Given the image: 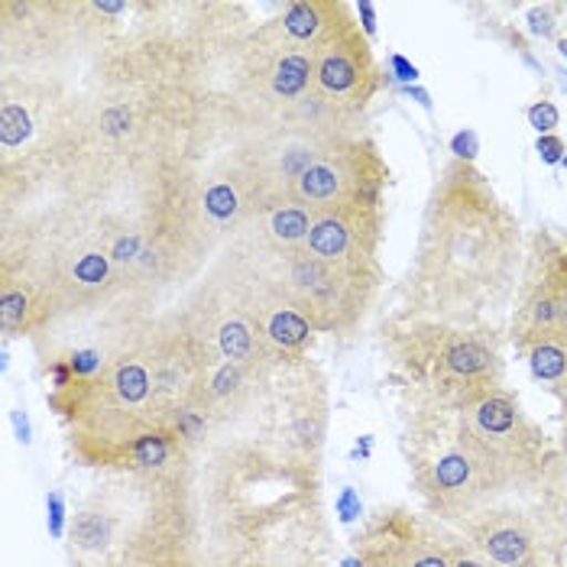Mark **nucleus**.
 Here are the masks:
<instances>
[{
  "instance_id": "nucleus-1",
  "label": "nucleus",
  "mask_w": 567,
  "mask_h": 567,
  "mask_svg": "<svg viewBox=\"0 0 567 567\" xmlns=\"http://www.w3.org/2000/svg\"><path fill=\"white\" fill-rule=\"evenodd\" d=\"M523 260V220L477 163L451 156L432 175L393 315L499 324L516 299Z\"/></svg>"
},
{
  "instance_id": "nucleus-2",
  "label": "nucleus",
  "mask_w": 567,
  "mask_h": 567,
  "mask_svg": "<svg viewBox=\"0 0 567 567\" xmlns=\"http://www.w3.org/2000/svg\"><path fill=\"white\" fill-rule=\"evenodd\" d=\"M205 454V451H202ZM205 555L215 567H328L321 464L260 435L220 441L195 471Z\"/></svg>"
},
{
  "instance_id": "nucleus-3",
  "label": "nucleus",
  "mask_w": 567,
  "mask_h": 567,
  "mask_svg": "<svg viewBox=\"0 0 567 567\" xmlns=\"http://www.w3.org/2000/svg\"><path fill=\"white\" fill-rule=\"evenodd\" d=\"M195 464L101 471L69 516L72 567H208Z\"/></svg>"
},
{
  "instance_id": "nucleus-4",
  "label": "nucleus",
  "mask_w": 567,
  "mask_h": 567,
  "mask_svg": "<svg viewBox=\"0 0 567 567\" xmlns=\"http://www.w3.org/2000/svg\"><path fill=\"white\" fill-rule=\"evenodd\" d=\"M399 393V451L409 467V483L422 513L451 528L471 523L486 509L535 496L567 461L561 457L542 477H525L483 447L457 405L415 390Z\"/></svg>"
},
{
  "instance_id": "nucleus-5",
  "label": "nucleus",
  "mask_w": 567,
  "mask_h": 567,
  "mask_svg": "<svg viewBox=\"0 0 567 567\" xmlns=\"http://www.w3.org/2000/svg\"><path fill=\"white\" fill-rule=\"evenodd\" d=\"M150 328L121 350L97 377L45 393L49 412L65 425L69 451L94 471H124L140 437L166 425L150 370Z\"/></svg>"
},
{
  "instance_id": "nucleus-6",
  "label": "nucleus",
  "mask_w": 567,
  "mask_h": 567,
  "mask_svg": "<svg viewBox=\"0 0 567 567\" xmlns=\"http://www.w3.org/2000/svg\"><path fill=\"white\" fill-rule=\"evenodd\" d=\"M380 348L399 390L429 393L461 405L506 386V331L499 324H447L390 315Z\"/></svg>"
},
{
  "instance_id": "nucleus-7",
  "label": "nucleus",
  "mask_w": 567,
  "mask_h": 567,
  "mask_svg": "<svg viewBox=\"0 0 567 567\" xmlns=\"http://www.w3.org/2000/svg\"><path fill=\"white\" fill-rule=\"evenodd\" d=\"M244 254H250L254 260L266 266V272L289 292V299L306 315L315 334H328L338 341H353L363 331L370 311L377 308L380 292H383L311 257L306 247L286 250V254H257V250H244Z\"/></svg>"
},
{
  "instance_id": "nucleus-8",
  "label": "nucleus",
  "mask_w": 567,
  "mask_h": 567,
  "mask_svg": "<svg viewBox=\"0 0 567 567\" xmlns=\"http://www.w3.org/2000/svg\"><path fill=\"white\" fill-rule=\"evenodd\" d=\"M390 182L393 173L380 143L370 133H350L321 146L289 198L302 202L315 215L338 208H386Z\"/></svg>"
},
{
  "instance_id": "nucleus-9",
  "label": "nucleus",
  "mask_w": 567,
  "mask_h": 567,
  "mask_svg": "<svg viewBox=\"0 0 567 567\" xmlns=\"http://www.w3.org/2000/svg\"><path fill=\"white\" fill-rule=\"evenodd\" d=\"M467 551L461 532L405 503L373 509L350 535V555L363 567H457Z\"/></svg>"
},
{
  "instance_id": "nucleus-10",
  "label": "nucleus",
  "mask_w": 567,
  "mask_h": 567,
  "mask_svg": "<svg viewBox=\"0 0 567 567\" xmlns=\"http://www.w3.org/2000/svg\"><path fill=\"white\" fill-rule=\"evenodd\" d=\"M254 405L262 412L260 432L254 435L272 441L299 461L321 464L331 405L324 377L311 360L269 373Z\"/></svg>"
},
{
  "instance_id": "nucleus-11",
  "label": "nucleus",
  "mask_w": 567,
  "mask_h": 567,
  "mask_svg": "<svg viewBox=\"0 0 567 567\" xmlns=\"http://www.w3.org/2000/svg\"><path fill=\"white\" fill-rule=\"evenodd\" d=\"M383 82V65L353 10L324 43L315 45V91L328 104H334L348 121L363 127L367 111Z\"/></svg>"
},
{
  "instance_id": "nucleus-12",
  "label": "nucleus",
  "mask_w": 567,
  "mask_h": 567,
  "mask_svg": "<svg viewBox=\"0 0 567 567\" xmlns=\"http://www.w3.org/2000/svg\"><path fill=\"white\" fill-rule=\"evenodd\" d=\"M383 244H386V208H338L315 215L306 250L334 266L357 282L383 289Z\"/></svg>"
},
{
  "instance_id": "nucleus-13",
  "label": "nucleus",
  "mask_w": 567,
  "mask_h": 567,
  "mask_svg": "<svg viewBox=\"0 0 567 567\" xmlns=\"http://www.w3.org/2000/svg\"><path fill=\"white\" fill-rule=\"evenodd\" d=\"M234 257L240 260L247 279H250L257 321H260L262 341L272 353V360L279 367H292V363L308 360V350L315 344V328L308 324L306 315L289 299V292L266 272L262 262H257L244 250H234Z\"/></svg>"
},
{
  "instance_id": "nucleus-14",
  "label": "nucleus",
  "mask_w": 567,
  "mask_h": 567,
  "mask_svg": "<svg viewBox=\"0 0 567 567\" xmlns=\"http://www.w3.org/2000/svg\"><path fill=\"white\" fill-rule=\"evenodd\" d=\"M59 328V308L40 279H33L23 266L0 260V334L10 341H43Z\"/></svg>"
},
{
  "instance_id": "nucleus-15",
  "label": "nucleus",
  "mask_w": 567,
  "mask_h": 567,
  "mask_svg": "<svg viewBox=\"0 0 567 567\" xmlns=\"http://www.w3.org/2000/svg\"><path fill=\"white\" fill-rule=\"evenodd\" d=\"M350 13L353 7L344 0H289L272 20L289 40L315 49L318 43H324Z\"/></svg>"
},
{
  "instance_id": "nucleus-16",
  "label": "nucleus",
  "mask_w": 567,
  "mask_h": 567,
  "mask_svg": "<svg viewBox=\"0 0 567 567\" xmlns=\"http://www.w3.org/2000/svg\"><path fill=\"white\" fill-rule=\"evenodd\" d=\"M565 244H567V227H565ZM532 380L558 402V419H561V451L567 457V324L551 334L548 341L535 344L523 357Z\"/></svg>"
},
{
  "instance_id": "nucleus-17",
  "label": "nucleus",
  "mask_w": 567,
  "mask_h": 567,
  "mask_svg": "<svg viewBox=\"0 0 567 567\" xmlns=\"http://www.w3.org/2000/svg\"><path fill=\"white\" fill-rule=\"evenodd\" d=\"M565 13L567 3H535V7H528V33L558 43V27H561Z\"/></svg>"
},
{
  "instance_id": "nucleus-18",
  "label": "nucleus",
  "mask_w": 567,
  "mask_h": 567,
  "mask_svg": "<svg viewBox=\"0 0 567 567\" xmlns=\"http://www.w3.org/2000/svg\"><path fill=\"white\" fill-rule=\"evenodd\" d=\"M528 124L538 131V136H545V133H555V127L561 124V114L551 101H535L528 107Z\"/></svg>"
},
{
  "instance_id": "nucleus-19",
  "label": "nucleus",
  "mask_w": 567,
  "mask_h": 567,
  "mask_svg": "<svg viewBox=\"0 0 567 567\" xmlns=\"http://www.w3.org/2000/svg\"><path fill=\"white\" fill-rule=\"evenodd\" d=\"M535 153H538V159H542V163L558 166V163H565L567 143L558 136V133H545V136H538V143H535Z\"/></svg>"
},
{
  "instance_id": "nucleus-20",
  "label": "nucleus",
  "mask_w": 567,
  "mask_h": 567,
  "mask_svg": "<svg viewBox=\"0 0 567 567\" xmlns=\"http://www.w3.org/2000/svg\"><path fill=\"white\" fill-rule=\"evenodd\" d=\"M49 532H52V538H65V532H69L65 499H62V493H59V489H52V493H49Z\"/></svg>"
},
{
  "instance_id": "nucleus-21",
  "label": "nucleus",
  "mask_w": 567,
  "mask_h": 567,
  "mask_svg": "<svg viewBox=\"0 0 567 567\" xmlns=\"http://www.w3.org/2000/svg\"><path fill=\"white\" fill-rule=\"evenodd\" d=\"M338 516H341L344 523H353L357 516H363L360 499H357V493H353V489H344V493L338 496Z\"/></svg>"
},
{
  "instance_id": "nucleus-22",
  "label": "nucleus",
  "mask_w": 567,
  "mask_h": 567,
  "mask_svg": "<svg viewBox=\"0 0 567 567\" xmlns=\"http://www.w3.org/2000/svg\"><path fill=\"white\" fill-rule=\"evenodd\" d=\"M353 10H357V17L363 20V23H360V27H363V33H367L370 40H373V33H377V7L363 0V3H357Z\"/></svg>"
},
{
  "instance_id": "nucleus-23",
  "label": "nucleus",
  "mask_w": 567,
  "mask_h": 567,
  "mask_svg": "<svg viewBox=\"0 0 567 567\" xmlns=\"http://www.w3.org/2000/svg\"><path fill=\"white\" fill-rule=\"evenodd\" d=\"M390 65H393L395 79H402V82H415V79H419V69H415V65H409L402 55H390Z\"/></svg>"
},
{
  "instance_id": "nucleus-24",
  "label": "nucleus",
  "mask_w": 567,
  "mask_h": 567,
  "mask_svg": "<svg viewBox=\"0 0 567 567\" xmlns=\"http://www.w3.org/2000/svg\"><path fill=\"white\" fill-rule=\"evenodd\" d=\"M13 425H17L20 444H30V422H27V412L23 409H13Z\"/></svg>"
},
{
  "instance_id": "nucleus-25",
  "label": "nucleus",
  "mask_w": 567,
  "mask_h": 567,
  "mask_svg": "<svg viewBox=\"0 0 567 567\" xmlns=\"http://www.w3.org/2000/svg\"><path fill=\"white\" fill-rule=\"evenodd\" d=\"M457 567H489V561H486V558H481V555H477V551L471 548V551H467V555H464V558L457 561Z\"/></svg>"
},
{
  "instance_id": "nucleus-26",
  "label": "nucleus",
  "mask_w": 567,
  "mask_h": 567,
  "mask_svg": "<svg viewBox=\"0 0 567 567\" xmlns=\"http://www.w3.org/2000/svg\"><path fill=\"white\" fill-rule=\"evenodd\" d=\"M558 49L567 55V37H558Z\"/></svg>"
},
{
  "instance_id": "nucleus-27",
  "label": "nucleus",
  "mask_w": 567,
  "mask_h": 567,
  "mask_svg": "<svg viewBox=\"0 0 567 567\" xmlns=\"http://www.w3.org/2000/svg\"><path fill=\"white\" fill-rule=\"evenodd\" d=\"M489 567H496V565H489Z\"/></svg>"
}]
</instances>
